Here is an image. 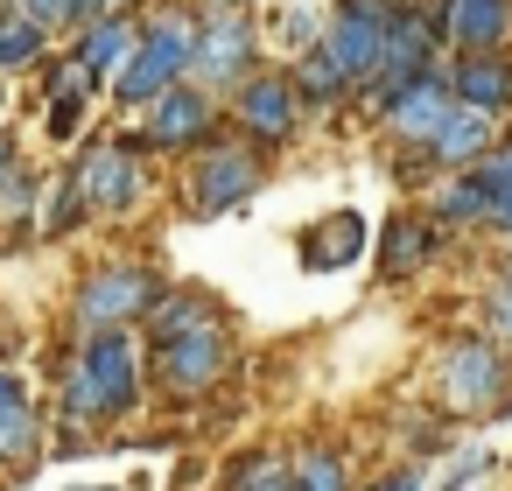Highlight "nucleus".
<instances>
[{
	"label": "nucleus",
	"mask_w": 512,
	"mask_h": 491,
	"mask_svg": "<svg viewBox=\"0 0 512 491\" xmlns=\"http://www.w3.org/2000/svg\"><path fill=\"white\" fill-rule=\"evenodd\" d=\"M148 400V358H141V330H85L71 337L64 365H57V414L78 428H120L134 421Z\"/></svg>",
	"instance_id": "nucleus-1"
},
{
	"label": "nucleus",
	"mask_w": 512,
	"mask_h": 491,
	"mask_svg": "<svg viewBox=\"0 0 512 491\" xmlns=\"http://www.w3.org/2000/svg\"><path fill=\"white\" fill-rule=\"evenodd\" d=\"M428 400L449 421H498L512 414V351L484 330H456L428 358Z\"/></svg>",
	"instance_id": "nucleus-2"
},
{
	"label": "nucleus",
	"mask_w": 512,
	"mask_h": 491,
	"mask_svg": "<svg viewBox=\"0 0 512 491\" xmlns=\"http://www.w3.org/2000/svg\"><path fill=\"white\" fill-rule=\"evenodd\" d=\"M197 29H204V8L197 0H155V8L141 15V50L134 64L113 78L106 106L113 113H148L169 85L190 78V57H197Z\"/></svg>",
	"instance_id": "nucleus-3"
},
{
	"label": "nucleus",
	"mask_w": 512,
	"mask_h": 491,
	"mask_svg": "<svg viewBox=\"0 0 512 491\" xmlns=\"http://www.w3.org/2000/svg\"><path fill=\"white\" fill-rule=\"evenodd\" d=\"M162 288H169L162 267H148V260H134V253L85 260L78 281H71V309H64L71 323H64V330H71V337H85V330H141Z\"/></svg>",
	"instance_id": "nucleus-4"
},
{
	"label": "nucleus",
	"mask_w": 512,
	"mask_h": 491,
	"mask_svg": "<svg viewBox=\"0 0 512 491\" xmlns=\"http://www.w3.org/2000/svg\"><path fill=\"white\" fill-rule=\"evenodd\" d=\"M267 176H274V155L267 148H253L239 134H218L183 169V211L190 218H232V211H246L267 190Z\"/></svg>",
	"instance_id": "nucleus-5"
},
{
	"label": "nucleus",
	"mask_w": 512,
	"mask_h": 491,
	"mask_svg": "<svg viewBox=\"0 0 512 491\" xmlns=\"http://www.w3.org/2000/svg\"><path fill=\"white\" fill-rule=\"evenodd\" d=\"M232 379H239V337H232V323L148 351V393L169 400V407H204V400H218Z\"/></svg>",
	"instance_id": "nucleus-6"
},
{
	"label": "nucleus",
	"mask_w": 512,
	"mask_h": 491,
	"mask_svg": "<svg viewBox=\"0 0 512 491\" xmlns=\"http://www.w3.org/2000/svg\"><path fill=\"white\" fill-rule=\"evenodd\" d=\"M267 29L253 22V8H225V15H204L197 29V57H190V85L211 92V99H232L260 64H267Z\"/></svg>",
	"instance_id": "nucleus-7"
},
{
	"label": "nucleus",
	"mask_w": 512,
	"mask_h": 491,
	"mask_svg": "<svg viewBox=\"0 0 512 491\" xmlns=\"http://www.w3.org/2000/svg\"><path fill=\"white\" fill-rule=\"evenodd\" d=\"M64 169H71V183L85 190L92 218H134V211H141V197H148V162H141V155H127V148H120V134H92Z\"/></svg>",
	"instance_id": "nucleus-8"
},
{
	"label": "nucleus",
	"mask_w": 512,
	"mask_h": 491,
	"mask_svg": "<svg viewBox=\"0 0 512 491\" xmlns=\"http://www.w3.org/2000/svg\"><path fill=\"white\" fill-rule=\"evenodd\" d=\"M225 120L239 127V141H253V148H288L295 134H302V92H295V78L281 71V64H260L232 99H225Z\"/></svg>",
	"instance_id": "nucleus-9"
},
{
	"label": "nucleus",
	"mask_w": 512,
	"mask_h": 491,
	"mask_svg": "<svg viewBox=\"0 0 512 491\" xmlns=\"http://www.w3.org/2000/svg\"><path fill=\"white\" fill-rule=\"evenodd\" d=\"M442 253H449V232L428 218V204H400L372 232V274L379 281H421Z\"/></svg>",
	"instance_id": "nucleus-10"
},
{
	"label": "nucleus",
	"mask_w": 512,
	"mask_h": 491,
	"mask_svg": "<svg viewBox=\"0 0 512 491\" xmlns=\"http://www.w3.org/2000/svg\"><path fill=\"white\" fill-rule=\"evenodd\" d=\"M141 134H148V148L155 155H197V148H211L218 141V99L211 92H197L190 78L183 85H169L148 113H141Z\"/></svg>",
	"instance_id": "nucleus-11"
},
{
	"label": "nucleus",
	"mask_w": 512,
	"mask_h": 491,
	"mask_svg": "<svg viewBox=\"0 0 512 491\" xmlns=\"http://www.w3.org/2000/svg\"><path fill=\"white\" fill-rule=\"evenodd\" d=\"M400 0H337L330 8V29H323V50L344 64L351 85H372L379 71V50H386V22H393Z\"/></svg>",
	"instance_id": "nucleus-12"
},
{
	"label": "nucleus",
	"mask_w": 512,
	"mask_h": 491,
	"mask_svg": "<svg viewBox=\"0 0 512 491\" xmlns=\"http://www.w3.org/2000/svg\"><path fill=\"white\" fill-rule=\"evenodd\" d=\"M456 113V92H449V64H435L428 78H414L386 113H379V141L393 148V155H414V148H428V134L442 127Z\"/></svg>",
	"instance_id": "nucleus-13"
},
{
	"label": "nucleus",
	"mask_w": 512,
	"mask_h": 491,
	"mask_svg": "<svg viewBox=\"0 0 512 491\" xmlns=\"http://www.w3.org/2000/svg\"><path fill=\"white\" fill-rule=\"evenodd\" d=\"M365 253H372V225L351 204H337V211H323L295 232V267L302 274H351V267H365Z\"/></svg>",
	"instance_id": "nucleus-14"
},
{
	"label": "nucleus",
	"mask_w": 512,
	"mask_h": 491,
	"mask_svg": "<svg viewBox=\"0 0 512 491\" xmlns=\"http://www.w3.org/2000/svg\"><path fill=\"white\" fill-rule=\"evenodd\" d=\"M134 50H141V15H134V8H113V15H99V22L78 29L71 64H78L99 92H113V78L134 64Z\"/></svg>",
	"instance_id": "nucleus-15"
},
{
	"label": "nucleus",
	"mask_w": 512,
	"mask_h": 491,
	"mask_svg": "<svg viewBox=\"0 0 512 491\" xmlns=\"http://www.w3.org/2000/svg\"><path fill=\"white\" fill-rule=\"evenodd\" d=\"M218 323H232V309H225L211 288H197V281H169V288L155 295L141 337H148V351H155V344H176V337H204V330H218Z\"/></svg>",
	"instance_id": "nucleus-16"
},
{
	"label": "nucleus",
	"mask_w": 512,
	"mask_h": 491,
	"mask_svg": "<svg viewBox=\"0 0 512 491\" xmlns=\"http://www.w3.org/2000/svg\"><path fill=\"white\" fill-rule=\"evenodd\" d=\"M491 148H498V120L477 113V106H456V113L428 134V148H414V155H421L435 176H463V169H477Z\"/></svg>",
	"instance_id": "nucleus-17"
},
{
	"label": "nucleus",
	"mask_w": 512,
	"mask_h": 491,
	"mask_svg": "<svg viewBox=\"0 0 512 491\" xmlns=\"http://www.w3.org/2000/svg\"><path fill=\"white\" fill-rule=\"evenodd\" d=\"M449 92H456V106H477V113H491L505 127L512 120V50H463V57H449Z\"/></svg>",
	"instance_id": "nucleus-18"
},
{
	"label": "nucleus",
	"mask_w": 512,
	"mask_h": 491,
	"mask_svg": "<svg viewBox=\"0 0 512 491\" xmlns=\"http://www.w3.org/2000/svg\"><path fill=\"white\" fill-rule=\"evenodd\" d=\"M92 99H106V92H99L71 57H50V99H43V134H50V148H71V141L85 134Z\"/></svg>",
	"instance_id": "nucleus-19"
},
{
	"label": "nucleus",
	"mask_w": 512,
	"mask_h": 491,
	"mask_svg": "<svg viewBox=\"0 0 512 491\" xmlns=\"http://www.w3.org/2000/svg\"><path fill=\"white\" fill-rule=\"evenodd\" d=\"M421 204H428V218H435L449 239H456V232H491V190L477 183V169L442 176V183H435Z\"/></svg>",
	"instance_id": "nucleus-20"
},
{
	"label": "nucleus",
	"mask_w": 512,
	"mask_h": 491,
	"mask_svg": "<svg viewBox=\"0 0 512 491\" xmlns=\"http://www.w3.org/2000/svg\"><path fill=\"white\" fill-rule=\"evenodd\" d=\"M512 50V0H449V57Z\"/></svg>",
	"instance_id": "nucleus-21"
},
{
	"label": "nucleus",
	"mask_w": 512,
	"mask_h": 491,
	"mask_svg": "<svg viewBox=\"0 0 512 491\" xmlns=\"http://www.w3.org/2000/svg\"><path fill=\"white\" fill-rule=\"evenodd\" d=\"M288 78H295V92H302V113H344L351 99H358V85L344 78V64L316 43V50H302L295 64H288Z\"/></svg>",
	"instance_id": "nucleus-22"
},
{
	"label": "nucleus",
	"mask_w": 512,
	"mask_h": 491,
	"mask_svg": "<svg viewBox=\"0 0 512 491\" xmlns=\"http://www.w3.org/2000/svg\"><path fill=\"white\" fill-rule=\"evenodd\" d=\"M218 491H302V484H295V470H288V449L253 442V449H232V456L218 463Z\"/></svg>",
	"instance_id": "nucleus-23"
},
{
	"label": "nucleus",
	"mask_w": 512,
	"mask_h": 491,
	"mask_svg": "<svg viewBox=\"0 0 512 491\" xmlns=\"http://www.w3.org/2000/svg\"><path fill=\"white\" fill-rule=\"evenodd\" d=\"M43 449H50L43 407L36 400H8V407H0V470H36Z\"/></svg>",
	"instance_id": "nucleus-24"
},
{
	"label": "nucleus",
	"mask_w": 512,
	"mask_h": 491,
	"mask_svg": "<svg viewBox=\"0 0 512 491\" xmlns=\"http://www.w3.org/2000/svg\"><path fill=\"white\" fill-rule=\"evenodd\" d=\"M36 218H43V176L22 162L8 183H0V239H8V246L36 239Z\"/></svg>",
	"instance_id": "nucleus-25"
},
{
	"label": "nucleus",
	"mask_w": 512,
	"mask_h": 491,
	"mask_svg": "<svg viewBox=\"0 0 512 491\" xmlns=\"http://www.w3.org/2000/svg\"><path fill=\"white\" fill-rule=\"evenodd\" d=\"M85 225H92V204H85V190H78V183H71V169H64V176H57V190L43 197L36 239H43V246H64V239H78Z\"/></svg>",
	"instance_id": "nucleus-26"
},
{
	"label": "nucleus",
	"mask_w": 512,
	"mask_h": 491,
	"mask_svg": "<svg viewBox=\"0 0 512 491\" xmlns=\"http://www.w3.org/2000/svg\"><path fill=\"white\" fill-rule=\"evenodd\" d=\"M288 470H295L302 491H358L344 449H330V442H295V449H288Z\"/></svg>",
	"instance_id": "nucleus-27"
},
{
	"label": "nucleus",
	"mask_w": 512,
	"mask_h": 491,
	"mask_svg": "<svg viewBox=\"0 0 512 491\" xmlns=\"http://www.w3.org/2000/svg\"><path fill=\"white\" fill-rule=\"evenodd\" d=\"M43 57H50V36H43L29 15L0 8V78H22V71H36Z\"/></svg>",
	"instance_id": "nucleus-28"
},
{
	"label": "nucleus",
	"mask_w": 512,
	"mask_h": 491,
	"mask_svg": "<svg viewBox=\"0 0 512 491\" xmlns=\"http://www.w3.org/2000/svg\"><path fill=\"white\" fill-rule=\"evenodd\" d=\"M463 435H456V421L442 414V407H428V414H414L407 421V463H435V456H449Z\"/></svg>",
	"instance_id": "nucleus-29"
},
{
	"label": "nucleus",
	"mask_w": 512,
	"mask_h": 491,
	"mask_svg": "<svg viewBox=\"0 0 512 491\" xmlns=\"http://www.w3.org/2000/svg\"><path fill=\"white\" fill-rule=\"evenodd\" d=\"M491 463H498V456H491L484 442H456V449L442 456V477H435V491H470V484H477Z\"/></svg>",
	"instance_id": "nucleus-30"
},
{
	"label": "nucleus",
	"mask_w": 512,
	"mask_h": 491,
	"mask_svg": "<svg viewBox=\"0 0 512 491\" xmlns=\"http://www.w3.org/2000/svg\"><path fill=\"white\" fill-rule=\"evenodd\" d=\"M323 29H330V15H316V8H281V15H274V43H281V50H295V57H302V50H316V43H323Z\"/></svg>",
	"instance_id": "nucleus-31"
},
{
	"label": "nucleus",
	"mask_w": 512,
	"mask_h": 491,
	"mask_svg": "<svg viewBox=\"0 0 512 491\" xmlns=\"http://www.w3.org/2000/svg\"><path fill=\"white\" fill-rule=\"evenodd\" d=\"M477 330H484L491 344L512 351V281H491V288H484V302H477Z\"/></svg>",
	"instance_id": "nucleus-32"
},
{
	"label": "nucleus",
	"mask_w": 512,
	"mask_h": 491,
	"mask_svg": "<svg viewBox=\"0 0 512 491\" xmlns=\"http://www.w3.org/2000/svg\"><path fill=\"white\" fill-rule=\"evenodd\" d=\"M15 15H29L50 43L57 36H78V0H15Z\"/></svg>",
	"instance_id": "nucleus-33"
},
{
	"label": "nucleus",
	"mask_w": 512,
	"mask_h": 491,
	"mask_svg": "<svg viewBox=\"0 0 512 491\" xmlns=\"http://www.w3.org/2000/svg\"><path fill=\"white\" fill-rule=\"evenodd\" d=\"M365 491H428V477H421V463H407V456H400V463H393V470H379Z\"/></svg>",
	"instance_id": "nucleus-34"
},
{
	"label": "nucleus",
	"mask_w": 512,
	"mask_h": 491,
	"mask_svg": "<svg viewBox=\"0 0 512 491\" xmlns=\"http://www.w3.org/2000/svg\"><path fill=\"white\" fill-rule=\"evenodd\" d=\"M8 400H29V379H22L8 358H0V407H8Z\"/></svg>",
	"instance_id": "nucleus-35"
},
{
	"label": "nucleus",
	"mask_w": 512,
	"mask_h": 491,
	"mask_svg": "<svg viewBox=\"0 0 512 491\" xmlns=\"http://www.w3.org/2000/svg\"><path fill=\"white\" fill-rule=\"evenodd\" d=\"M15 169H22V141H15L8 127H0V183H8Z\"/></svg>",
	"instance_id": "nucleus-36"
},
{
	"label": "nucleus",
	"mask_w": 512,
	"mask_h": 491,
	"mask_svg": "<svg viewBox=\"0 0 512 491\" xmlns=\"http://www.w3.org/2000/svg\"><path fill=\"white\" fill-rule=\"evenodd\" d=\"M113 8H120V0H78V29L99 22V15H113Z\"/></svg>",
	"instance_id": "nucleus-37"
},
{
	"label": "nucleus",
	"mask_w": 512,
	"mask_h": 491,
	"mask_svg": "<svg viewBox=\"0 0 512 491\" xmlns=\"http://www.w3.org/2000/svg\"><path fill=\"white\" fill-rule=\"evenodd\" d=\"M204 15H225V8H253V0H197Z\"/></svg>",
	"instance_id": "nucleus-38"
},
{
	"label": "nucleus",
	"mask_w": 512,
	"mask_h": 491,
	"mask_svg": "<svg viewBox=\"0 0 512 491\" xmlns=\"http://www.w3.org/2000/svg\"><path fill=\"white\" fill-rule=\"evenodd\" d=\"M78 491H120V484H78Z\"/></svg>",
	"instance_id": "nucleus-39"
},
{
	"label": "nucleus",
	"mask_w": 512,
	"mask_h": 491,
	"mask_svg": "<svg viewBox=\"0 0 512 491\" xmlns=\"http://www.w3.org/2000/svg\"><path fill=\"white\" fill-rule=\"evenodd\" d=\"M498 141H505V148H512V120H505V127H498Z\"/></svg>",
	"instance_id": "nucleus-40"
},
{
	"label": "nucleus",
	"mask_w": 512,
	"mask_h": 491,
	"mask_svg": "<svg viewBox=\"0 0 512 491\" xmlns=\"http://www.w3.org/2000/svg\"><path fill=\"white\" fill-rule=\"evenodd\" d=\"M0 106H8V78H0Z\"/></svg>",
	"instance_id": "nucleus-41"
}]
</instances>
